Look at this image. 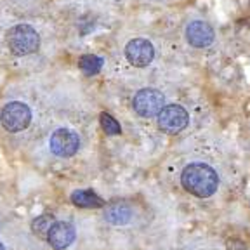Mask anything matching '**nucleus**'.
I'll return each instance as SVG.
<instances>
[{
    "label": "nucleus",
    "mask_w": 250,
    "mask_h": 250,
    "mask_svg": "<svg viewBox=\"0 0 250 250\" xmlns=\"http://www.w3.org/2000/svg\"><path fill=\"white\" fill-rule=\"evenodd\" d=\"M158 129L165 134H179L189 124V115L179 104H167L158 113Z\"/></svg>",
    "instance_id": "5"
},
{
    "label": "nucleus",
    "mask_w": 250,
    "mask_h": 250,
    "mask_svg": "<svg viewBox=\"0 0 250 250\" xmlns=\"http://www.w3.org/2000/svg\"><path fill=\"white\" fill-rule=\"evenodd\" d=\"M0 250H5V249H4V245H2V243H0Z\"/></svg>",
    "instance_id": "15"
},
{
    "label": "nucleus",
    "mask_w": 250,
    "mask_h": 250,
    "mask_svg": "<svg viewBox=\"0 0 250 250\" xmlns=\"http://www.w3.org/2000/svg\"><path fill=\"white\" fill-rule=\"evenodd\" d=\"M125 58L136 68H145L155 58V47L146 39H132L125 45Z\"/></svg>",
    "instance_id": "7"
},
{
    "label": "nucleus",
    "mask_w": 250,
    "mask_h": 250,
    "mask_svg": "<svg viewBox=\"0 0 250 250\" xmlns=\"http://www.w3.org/2000/svg\"><path fill=\"white\" fill-rule=\"evenodd\" d=\"M104 217L108 219L111 224H115V226H122V224L130 223V219H132V210H130L125 203L117 202L106 208Z\"/></svg>",
    "instance_id": "11"
},
{
    "label": "nucleus",
    "mask_w": 250,
    "mask_h": 250,
    "mask_svg": "<svg viewBox=\"0 0 250 250\" xmlns=\"http://www.w3.org/2000/svg\"><path fill=\"white\" fill-rule=\"evenodd\" d=\"M101 127L108 136H117V134L122 132L120 124L108 113H101Z\"/></svg>",
    "instance_id": "14"
},
{
    "label": "nucleus",
    "mask_w": 250,
    "mask_h": 250,
    "mask_svg": "<svg viewBox=\"0 0 250 250\" xmlns=\"http://www.w3.org/2000/svg\"><path fill=\"white\" fill-rule=\"evenodd\" d=\"M134 111L143 118L158 117L162 108L165 106V96L156 89H141L134 96Z\"/></svg>",
    "instance_id": "4"
},
{
    "label": "nucleus",
    "mask_w": 250,
    "mask_h": 250,
    "mask_svg": "<svg viewBox=\"0 0 250 250\" xmlns=\"http://www.w3.org/2000/svg\"><path fill=\"white\" fill-rule=\"evenodd\" d=\"M49 146H51V151L56 156L68 158V156H73L78 151V148H80V137H78L77 132H73L70 129H58L52 132Z\"/></svg>",
    "instance_id": "6"
},
{
    "label": "nucleus",
    "mask_w": 250,
    "mask_h": 250,
    "mask_svg": "<svg viewBox=\"0 0 250 250\" xmlns=\"http://www.w3.org/2000/svg\"><path fill=\"white\" fill-rule=\"evenodd\" d=\"M75 236H77V233H75L73 224L68 221H56L47 233V242L52 249L62 250L68 249L75 242Z\"/></svg>",
    "instance_id": "8"
},
{
    "label": "nucleus",
    "mask_w": 250,
    "mask_h": 250,
    "mask_svg": "<svg viewBox=\"0 0 250 250\" xmlns=\"http://www.w3.org/2000/svg\"><path fill=\"white\" fill-rule=\"evenodd\" d=\"M186 39L196 49H205L215 40L214 28L205 21H191L186 28Z\"/></svg>",
    "instance_id": "9"
},
{
    "label": "nucleus",
    "mask_w": 250,
    "mask_h": 250,
    "mask_svg": "<svg viewBox=\"0 0 250 250\" xmlns=\"http://www.w3.org/2000/svg\"><path fill=\"white\" fill-rule=\"evenodd\" d=\"M54 223H56L54 215L43 214V215H40V217H37L35 221L31 223V231H33L37 236H45V238H47V233H49V229H51Z\"/></svg>",
    "instance_id": "13"
},
{
    "label": "nucleus",
    "mask_w": 250,
    "mask_h": 250,
    "mask_svg": "<svg viewBox=\"0 0 250 250\" xmlns=\"http://www.w3.org/2000/svg\"><path fill=\"white\" fill-rule=\"evenodd\" d=\"M78 68L82 70L83 75L92 77V75L99 73V70L103 68V59L94 54H85L78 59Z\"/></svg>",
    "instance_id": "12"
},
{
    "label": "nucleus",
    "mask_w": 250,
    "mask_h": 250,
    "mask_svg": "<svg viewBox=\"0 0 250 250\" xmlns=\"http://www.w3.org/2000/svg\"><path fill=\"white\" fill-rule=\"evenodd\" d=\"M5 42H7L11 54L23 58V56H31L39 51L40 35L30 24H16L7 31Z\"/></svg>",
    "instance_id": "2"
},
{
    "label": "nucleus",
    "mask_w": 250,
    "mask_h": 250,
    "mask_svg": "<svg viewBox=\"0 0 250 250\" xmlns=\"http://www.w3.org/2000/svg\"><path fill=\"white\" fill-rule=\"evenodd\" d=\"M31 122V109L24 103L12 101L2 108L0 111V124L7 132H21L30 125Z\"/></svg>",
    "instance_id": "3"
},
{
    "label": "nucleus",
    "mask_w": 250,
    "mask_h": 250,
    "mask_svg": "<svg viewBox=\"0 0 250 250\" xmlns=\"http://www.w3.org/2000/svg\"><path fill=\"white\" fill-rule=\"evenodd\" d=\"M71 202L73 205L80 208H98L104 207V200L99 198L98 195L90 189H77V191L71 193Z\"/></svg>",
    "instance_id": "10"
},
{
    "label": "nucleus",
    "mask_w": 250,
    "mask_h": 250,
    "mask_svg": "<svg viewBox=\"0 0 250 250\" xmlns=\"http://www.w3.org/2000/svg\"><path fill=\"white\" fill-rule=\"evenodd\" d=\"M181 184L189 195H195L198 198H208L217 191L219 176L210 165L195 162L183 168Z\"/></svg>",
    "instance_id": "1"
}]
</instances>
